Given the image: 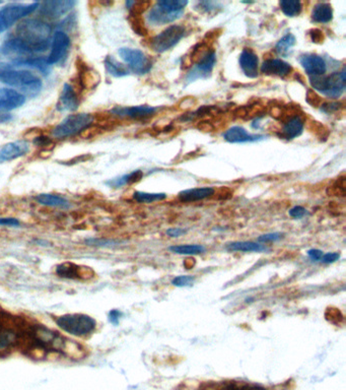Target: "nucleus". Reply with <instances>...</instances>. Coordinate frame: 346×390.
Returning <instances> with one entry per match:
<instances>
[{
    "mask_svg": "<svg viewBox=\"0 0 346 390\" xmlns=\"http://www.w3.org/2000/svg\"><path fill=\"white\" fill-rule=\"evenodd\" d=\"M216 62V55L212 50L205 57H203L198 63L189 72L186 79L188 82H192L199 78H206L211 74V71Z\"/></svg>",
    "mask_w": 346,
    "mask_h": 390,
    "instance_id": "obj_13",
    "label": "nucleus"
},
{
    "mask_svg": "<svg viewBox=\"0 0 346 390\" xmlns=\"http://www.w3.org/2000/svg\"><path fill=\"white\" fill-rule=\"evenodd\" d=\"M151 5L150 1H145V0H141V1H134L133 5L130 7V12L134 14L141 15L145 10H147Z\"/></svg>",
    "mask_w": 346,
    "mask_h": 390,
    "instance_id": "obj_43",
    "label": "nucleus"
},
{
    "mask_svg": "<svg viewBox=\"0 0 346 390\" xmlns=\"http://www.w3.org/2000/svg\"><path fill=\"white\" fill-rule=\"evenodd\" d=\"M187 233V230L185 229H182V228H171L167 231V235L172 237V238H177V237H180L184 234Z\"/></svg>",
    "mask_w": 346,
    "mask_h": 390,
    "instance_id": "obj_52",
    "label": "nucleus"
},
{
    "mask_svg": "<svg viewBox=\"0 0 346 390\" xmlns=\"http://www.w3.org/2000/svg\"><path fill=\"white\" fill-rule=\"evenodd\" d=\"M308 129L320 140H326L329 136V129L316 120H310L308 122Z\"/></svg>",
    "mask_w": 346,
    "mask_h": 390,
    "instance_id": "obj_38",
    "label": "nucleus"
},
{
    "mask_svg": "<svg viewBox=\"0 0 346 390\" xmlns=\"http://www.w3.org/2000/svg\"><path fill=\"white\" fill-rule=\"evenodd\" d=\"M29 144L25 140H16L0 147V163L9 162L27 154Z\"/></svg>",
    "mask_w": 346,
    "mask_h": 390,
    "instance_id": "obj_14",
    "label": "nucleus"
},
{
    "mask_svg": "<svg viewBox=\"0 0 346 390\" xmlns=\"http://www.w3.org/2000/svg\"><path fill=\"white\" fill-rule=\"evenodd\" d=\"M133 198L139 203H152L154 201H161L167 198L166 193H147L136 191L133 194Z\"/></svg>",
    "mask_w": 346,
    "mask_h": 390,
    "instance_id": "obj_37",
    "label": "nucleus"
},
{
    "mask_svg": "<svg viewBox=\"0 0 346 390\" xmlns=\"http://www.w3.org/2000/svg\"><path fill=\"white\" fill-rule=\"evenodd\" d=\"M156 109L154 107L142 105L134 107H115L112 109L111 113L119 117H128L132 119H142L152 116L155 113Z\"/></svg>",
    "mask_w": 346,
    "mask_h": 390,
    "instance_id": "obj_18",
    "label": "nucleus"
},
{
    "mask_svg": "<svg viewBox=\"0 0 346 390\" xmlns=\"http://www.w3.org/2000/svg\"><path fill=\"white\" fill-rule=\"evenodd\" d=\"M307 253H308V256L310 257V259L315 262L320 261L322 256L324 255V252L320 249H310V250H308Z\"/></svg>",
    "mask_w": 346,
    "mask_h": 390,
    "instance_id": "obj_49",
    "label": "nucleus"
},
{
    "mask_svg": "<svg viewBox=\"0 0 346 390\" xmlns=\"http://www.w3.org/2000/svg\"><path fill=\"white\" fill-rule=\"evenodd\" d=\"M34 143H36L39 146H46L51 143V139L46 136H39L34 140Z\"/></svg>",
    "mask_w": 346,
    "mask_h": 390,
    "instance_id": "obj_55",
    "label": "nucleus"
},
{
    "mask_svg": "<svg viewBox=\"0 0 346 390\" xmlns=\"http://www.w3.org/2000/svg\"><path fill=\"white\" fill-rule=\"evenodd\" d=\"M85 244L94 247H114L120 244L119 241L106 238H88L85 240Z\"/></svg>",
    "mask_w": 346,
    "mask_h": 390,
    "instance_id": "obj_40",
    "label": "nucleus"
},
{
    "mask_svg": "<svg viewBox=\"0 0 346 390\" xmlns=\"http://www.w3.org/2000/svg\"><path fill=\"white\" fill-rule=\"evenodd\" d=\"M339 259H340V253L333 252V253H326V254H324L320 261L325 263V264H330V263L336 262Z\"/></svg>",
    "mask_w": 346,
    "mask_h": 390,
    "instance_id": "obj_48",
    "label": "nucleus"
},
{
    "mask_svg": "<svg viewBox=\"0 0 346 390\" xmlns=\"http://www.w3.org/2000/svg\"><path fill=\"white\" fill-rule=\"evenodd\" d=\"M296 44V37L293 34H288L281 38L275 46V51L281 56H288L292 48Z\"/></svg>",
    "mask_w": 346,
    "mask_h": 390,
    "instance_id": "obj_35",
    "label": "nucleus"
},
{
    "mask_svg": "<svg viewBox=\"0 0 346 390\" xmlns=\"http://www.w3.org/2000/svg\"><path fill=\"white\" fill-rule=\"evenodd\" d=\"M226 249L231 252H265L268 251V248L260 243L241 241V242H232L226 245Z\"/></svg>",
    "mask_w": 346,
    "mask_h": 390,
    "instance_id": "obj_25",
    "label": "nucleus"
},
{
    "mask_svg": "<svg viewBox=\"0 0 346 390\" xmlns=\"http://www.w3.org/2000/svg\"><path fill=\"white\" fill-rule=\"evenodd\" d=\"M69 46H70V39L68 35L61 31L56 32L54 34L53 41H52L51 53L47 59L48 64L52 65L61 61V60L64 58Z\"/></svg>",
    "mask_w": 346,
    "mask_h": 390,
    "instance_id": "obj_10",
    "label": "nucleus"
},
{
    "mask_svg": "<svg viewBox=\"0 0 346 390\" xmlns=\"http://www.w3.org/2000/svg\"><path fill=\"white\" fill-rule=\"evenodd\" d=\"M105 66H106V69L109 72V74H111L112 76H115V77H122V76H126V75L129 74V71L126 69L121 63L116 61V60L111 56H108L106 58Z\"/></svg>",
    "mask_w": 346,
    "mask_h": 390,
    "instance_id": "obj_32",
    "label": "nucleus"
},
{
    "mask_svg": "<svg viewBox=\"0 0 346 390\" xmlns=\"http://www.w3.org/2000/svg\"><path fill=\"white\" fill-rule=\"evenodd\" d=\"M35 199L42 205L46 206H52V207H59L67 209L70 207L69 201L57 194H50V193H42L35 197Z\"/></svg>",
    "mask_w": 346,
    "mask_h": 390,
    "instance_id": "obj_26",
    "label": "nucleus"
},
{
    "mask_svg": "<svg viewBox=\"0 0 346 390\" xmlns=\"http://www.w3.org/2000/svg\"><path fill=\"white\" fill-rule=\"evenodd\" d=\"M227 141L238 143V142H254L264 138V135L260 134H250L241 126H234L227 130L224 134Z\"/></svg>",
    "mask_w": 346,
    "mask_h": 390,
    "instance_id": "obj_21",
    "label": "nucleus"
},
{
    "mask_svg": "<svg viewBox=\"0 0 346 390\" xmlns=\"http://www.w3.org/2000/svg\"><path fill=\"white\" fill-rule=\"evenodd\" d=\"M74 4L72 0H48L42 3L40 13L45 17L56 19L65 15Z\"/></svg>",
    "mask_w": 346,
    "mask_h": 390,
    "instance_id": "obj_11",
    "label": "nucleus"
},
{
    "mask_svg": "<svg viewBox=\"0 0 346 390\" xmlns=\"http://www.w3.org/2000/svg\"><path fill=\"white\" fill-rule=\"evenodd\" d=\"M122 315H123L122 312H120L119 310L114 309V310L110 311V313H109V320H110V322L113 323L114 325H117V324L119 323V320H120V318H121Z\"/></svg>",
    "mask_w": 346,
    "mask_h": 390,
    "instance_id": "obj_53",
    "label": "nucleus"
},
{
    "mask_svg": "<svg viewBox=\"0 0 346 390\" xmlns=\"http://www.w3.org/2000/svg\"><path fill=\"white\" fill-rule=\"evenodd\" d=\"M266 113V106L260 102H256L248 106H241L234 111V117L238 119H253L264 116Z\"/></svg>",
    "mask_w": 346,
    "mask_h": 390,
    "instance_id": "obj_22",
    "label": "nucleus"
},
{
    "mask_svg": "<svg viewBox=\"0 0 346 390\" xmlns=\"http://www.w3.org/2000/svg\"><path fill=\"white\" fill-rule=\"evenodd\" d=\"M169 250L173 253L181 255H196L205 252L206 248L203 245L199 244H189V245H177L169 247Z\"/></svg>",
    "mask_w": 346,
    "mask_h": 390,
    "instance_id": "obj_33",
    "label": "nucleus"
},
{
    "mask_svg": "<svg viewBox=\"0 0 346 390\" xmlns=\"http://www.w3.org/2000/svg\"><path fill=\"white\" fill-rule=\"evenodd\" d=\"M129 22H130V25L134 31V33H136L139 36H146L147 35L148 31L144 24V20L141 15L134 14V13L130 12Z\"/></svg>",
    "mask_w": 346,
    "mask_h": 390,
    "instance_id": "obj_39",
    "label": "nucleus"
},
{
    "mask_svg": "<svg viewBox=\"0 0 346 390\" xmlns=\"http://www.w3.org/2000/svg\"><path fill=\"white\" fill-rule=\"evenodd\" d=\"M301 64L311 76L323 75L327 70L325 60L316 54H307L301 57Z\"/></svg>",
    "mask_w": 346,
    "mask_h": 390,
    "instance_id": "obj_15",
    "label": "nucleus"
},
{
    "mask_svg": "<svg viewBox=\"0 0 346 390\" xmlns=\"http://www.w3.org/2000/svg\"><path fill=\"white\" fill-rule=\"evenodd\" d=\"M216 390H267V389L259 384L231 381V382L220 384Z\"/></svg>",
    "mask_w": 346,
    "mask_h": 390,
    "instance_id": "obj_31",
    "label": "nucleus"
},
{
    "mask_svg": "<svg viewBox=\"0 0 346 390\" xmlns=\"http://www.w3.org/2000/svg\"><path fill=\"white\" fill-rule=\"evenodd\" d=\"M78 104L74 88L69 83H64L57 103V110L60 112H73L77 109Z\"/></svg>",
    "mask_w": 346,
    "mask_h": 390,
    "instance_id": "obj_16",
    "label": "nucleus"
},
{
    "mask_svg": "<svg viewBox=\"0 0 346 390\" xmlns=\"http://www.w3.org/2000/svg\"><path fill=\"white\" fill-rule=\"evenodd\" d=\"M183 25L173 24L150 40V48L156 53H164L175 47L185 36Z\"/></svg>",
    "mask_w": 346,
    "mask_h": 390,
    "instance_id": "obj_7",
    "label": "nucleus"
},
{
    "mask_svg": "<svg viewBox=\"0 0 346 390\" xmlns=\"http://www.w3.org/2000/svg\"><path fill=\"white\" fill-rule=\"evenodd\" d=\"M345 69L343 68L340 72H333L328 76H311L310 83L317 89L318 92L322 93L328 98L337 99L345 91Z\"/></svg>",
    "mask_w": 346,
    "mask_h": 390,
    "instance_id": "obj_5",
    "label": "nucleus"
},
{
    "mask_svg": "<svg viewBox=\"0 0 346 390\" xmlns=\"http://www.w3.org/2000/svg\"><path fill=\"white\" fill-rule=\"evenodd\" d=\"M0 80L28 93L39 92L43 85L42 80L30 71L15 70L4 64H0Z\"/></svg>",
    "mask_w": 346,
    "mask_h": 390,
    "instance_id": "obj_2",
    "label": "nucleus"
},
{
    "mask_svg": "<svg viewBox=\"0 0 346 390\" xmlns=\"http://www.w3.org/2000/svg\"><path fill=\"white\" fill-rule=\"evenodd\" d=\"M39 7V3H10L0 9V33L4 31L13 24L15 21L23 18L30 14Z\"/></svg>",
    "mask_w": 346,
    "mask_h": 390,
    "instance_id": "obj_8",
    "label": "nucleus"
},
{
    "mask_svg": "<svg viewBox=\"0 0 346 390\" xmlns=\"http://www.w3.org/2000/svg\"><path fill=\"white\" fill-rule=\"evenodd\" d=\"M332 18H333V9L331 4L326 2H321L314 7L312 12V19L314 21L326 23L332 20Z\"/></svg>",
    "mask_w": 346,
    "mask_h": 390,
    "instance_id": "obj_27",
    "label": "nucleus"
},
{
    "mask_svg": "<svg viewBox=\"0 0 346 390\" xmlns=\"http://www.w3.org/2000/svg\"><path fill=\"white\" fill-rule=\"evenodd\" d=\"M283 234L275 232V233H268L264 234L258 237V242L259 243H268V242H276L279 241V240L282 238Z\"/></svg>",
    "mask_w": 346,
    "mask_h": 390,
    "instance_id": "obj_44",
    "label": "nucleus"
},
{
    "mask_svg": "<svg viewBox=\"0 0 346 390\" xmlns=\"http://www.w3.org/2000/svg\"><path fill=\"white\" fill-rule=\"evenodd\" d=\"M240 65L246 76L255 78L258 76V57L251 49L246 48L240 55Z\"/></svg>",
    "mask_w": 346,
    "mask_h": 390,
    "instance_id": "obj_20",
    "label": "nucleus"
},
{
    "mask_svg": "<svg viewBox=\"0 0 346 390\" xmlns=\"http://www.w3.org/2000/svg\"><path fill=\"white\" fill-rule=\"evenodd\" d=\"M194 282H195V278L192 276H179L173 279L172 285L182 288V287L191 286L194 284Z\"/></svg>",
    "mask_w": 346,
    "mask_h": 390,
    "instance_id": "obj_41",
    "label": "nucleus"
},
{
    "mask_svg": "<svg viewBox=\"0 0 346 390\" xmlns=\"http://www.w3.org/2000/svg\"><path fill=\"white\" fill-rule=\"evenodd\" d=\"M343 108V104L341 102H330V103H324L321 106V110L326 114H331L339 111Z\"/></svg>",
    "mask_w": 346,
    "mask_h": 390,
    "instance_id": "obj_45",
    "label": "nucleus"
},
{
    "mask_svg": "<svg viewBox=\"0 0 346 390\" xmlns=\"http://www.w3.org/2000/svg\"><path fill=\"white\" fill-rule=\"evenodd\" d=\"M56 324L63 332L74 337H85L94 332L97 322L85 314H66L56 319Z\"/></svg>",
    "mask_w": 346,
    "mask_h": 390,
    "instance_id": "obj_4",
    "label": "nucleus"
},
{
    "mask_svg": "<svg viewBox=\"0 0 346 390\" xmlns=\"http://www.w3.org/2000/svg\"><path fill=\"white\" fill-rule=\"evenodd\" d=\"M282 12L288 16L299 15L302 11V3L299 0H282L279 2Z\"/></svg>",
    "mask_w": 346,
    "mask_h": 390,
    "instance_id": "obj_34",
    "label": "nucleus"
},
{
    "mask_svg": "<svg viewBox=\"0 0 346 390\" xmlns=\"http://www.w3.org/2000/svg\"><path fill=\"white\" fill-rule=\"evenodd\" d=\"M56 274L60 278L70 280H86L90 279L93 276L91 268L79 266L72 262H64L59 264L56 268Z\"/></svg>",
    "mask_w": 346,
    "mask_h": 390,
    "instance_id": "obj_12",
    "label": "nucleus"
},
{
    "mask_svg": "<svg viewBox=\"0 0 346 390\" xmlns=\"http://www.w3.org/2000/svg\"><path fill=\"white\" fill-rule=\"evenodd\" d=\"M217 6H220L218 3H215V2H211V1H202V2H199L198 5L196 6V8H201V10L203 11H210V10H213L215 9Z\"/></svg>",
    "mask_w": 346,
    "mask_h": 390,
    "instance_id": "obj_50",
    "label": "nucleus"
},
{
    "mask_svg": "<svg viewBox=\"0 0 346 390\" xmlns=\"http://www.w3.org/2000/svg\"><path fill=\"white\" fill-rule=\"evenodd\" d=\"M19 221L14 218H0V226L19 227Z\"/></svg>",
    "mask_w": 346,
    "mask_h": 390,
    "instance_id": "obj_51",
    "label": "nucleus"
},
{
    "mask_svg": "<svg viewBox=\"0 0 346 390\" xmlns=\"http://www.w3.org/2000/svg\"><path fill=\"white\" fill-rule=\"evenodd\" d=\"M215 190L212 187H202L183 190L179 193V199L183 202H193L208 198L214 194Z\"/></svg>",
    "mask_w": 346,
    "mask_h": 390,
    "instance_id": "obj_23",
    "label": "nucleus"
},
{
    "mask_svg": "<svg viewBox=\"0 0 346 390\" xmlns=\"http://www.w3.org/2000/svg\"><path fill=\"white\" fill-rule=\"evenodd\" d=\"M25 102V96L12 88H0V109L10 111L21 107Z\"/></svg>",
    "mask_w": 346,
    "mask_h": 390,
    "instance_id": "obj_17",
    "label": "nucleus"
},
{
    "mask_svg": "<svg viewBox=\"0 0 346 390\" xmlns=\"http://www.w3.org/2000/svg\"><path fill=\"white\" fill-rule=\"evenodd\" d=\"M35 243L38 244V245H40V246H46V247H48V246L51 245L50 242L45 241V240H41V239H36V240H35Z\"/></svg>",
    "mask_w": 346,
    "mask_h": 390,
    "instance_id": "obj_56",
    "label": "nucleus"
},
{
    "mask_svg": "<svg viewBox=\"0 0 346 390\" xmlns=\"http://www.w3.org/2000/svg\"><path fill=\"white\" fill-rule=\"evenodd\" d=\"M198 129L201 130V131H205V132H209V131H212L214 129V126L211 122L209 121H201L198 123L197 125Z\"/></svg>",
    "mask_w": 346,
    "mask_h": 390,
    "instance_id": "obj_54",
    "label": "nucleus"
},
{
    "mask_svg": "<svg viewBox=\"0 0 346 390\" xmlns=\"http://www.w3.org/2000/svg\"><path fill=\"white\" fill-rule=\"evenodd\" d=\"M51 26L37 18L25 19L18 23L15 37L8 40L3 49L16 53H40L49 48Z\"/></svg>",
    "mask_w": 346,
    "mask_h": 390,
    "instance_id": "obj_1",
    "label": "nucleus"
},
{
    "mask_svg": "<svg viewBox=\"0 0 346 390\" xmlns=\"http://www.w3.org/2000/svg\"><path fill=\"white\" fill-rule=\"evenodd\" d=\"M118 53L123 61L128 64L131 71L136 74H145L152 67L150 59L138 49L121 48Z\"/></svg>",
    "mask_w": 346,
    "mask_h": 390,
    "instance_id": "obj_9",
    "label": "nucleus"
},
{
    "mask_svg": "<svg viewBox=\"0 0 346 390\" xmlns=\"http://www.w3.org/2000/svg\"><path fill=\"white\" fill-rule=\"evenodd\" d=\"M93 122V116L88 113H78L67 116L53 130L52 135L55 138H65L73 136L86 128Z\"/></svg>",
    "mask_w": 346,
    "mask_h": 390,
    "instance_id": "obj_6",
    "label": "nucleus"
},
{
    "mask_svg": "<svg viewBox=\"0 0 346 390\" xmlns=\"http://www.w3.org/2000/svg\"><path fill=\"white\" fill-rule=\"evenodd\" d=\"M142 177H143L142 171L136 170V171H134V172H132V173H130V174L124 175V176H122V177H119V178L110 180V181L107 182V184H108L110 187L119 188V187H122V186H125V185L134 184V183L140 181V180L142 179Z\"/></svg>",
    "mask_w": 346,
    "mask_h": 390,
    "instance_id": "obj_29",
    "label": "nucleus"
},
{
    "mask_svg": "<svg viewBox=\"0 0 346 390\" xmlns=\"http://www.w3.org/2000/svg\"><path fill=\"white\" fill-rule=\"evenodd\" d=\"M261 71L267 75L285 77L293 71V67L281 59H267L261 65Z\"/></svg>",
    "mask_w": 346,
    "mask_h": 390,
    "instance_id": "obj_19",
    "label": "nucleus"
},
{
    "mask_svg": "<svg viewBox=\"0 0 346 390\" xmlns=\"http://www.w3.org/2000/svg\"><path fill=\"white\" fill-rule=\"evenodd\" d=\"M304 127H305L304 120L302 119L301 116H297V117L291 119L290 121H288L285 124V126H283V128L281 129V132L279 135H280V137L289 139V140L294 139L303 133Z\"/></svg>",
    "mask_w": 346,
    "mask_h": 390,
    "instance_id": "obj_24",
    "label": "nucleus"
},
{
    "mask_svg": "<svg viewBox=\"0 0 346 390\" xmlns=\"http://www.w3.org/2000/svg\"><path fill=\"white\" fill-rule=\"evenodd\" d=\"M13 63L18 66H28V67L36 68L45 74H47L49 71V64L47 62V59L42 58V57H39V58L31 57V58H26V59H19V60H15Z\"/></svg>",
    "mask_w": 346,
    "mask_h": 390,
    "instance_id": "obj_30",
    "label": "nucleus"
},
{
    "mask_svg": "<svg viewBox=\"0 0 346 390\" xmlns=\"http://www.w3.org/2000/svg\"><path fill=\"white\" fill-rule=\"evenodd\" d=\"M289 214L292 218L299 220V219H303L305 216H307L308 212H307V209L303 206H295L291 209Z\"/></svg>",
    "mask_w": 346,
    "mask_h": 390,
    "instance_id": "obj_47",
    "label": "nucleus"
},
{
    "mask_svg": "<svg viewBox=\"0 0 346 390\" xmlns=\"http://www.w3.org/2000/svg\"><path fill=\"white\" fill-rule=\"evenodd\" d=\"M187 4V0H160L150 9L147 20L155 25L173 22L183 15Z\"/></svg>",
    "mask_w": 346,
    "mask_h": 390,
    "instance_id": "obj_3",
    "label": "nucleus"
},
{
    "mask_svg": "<svg viewBox=\"0 0 346 390\" xmlns=\"http://www.w3.org/2000/svg\"><path fill=\"white\" fill-rule=\"evenodd\" d=\"M306 100H307L308 104H310L312 107H315V108L320 107L323 104L322 98L316 92L313 91V89H308Z\"/></svg>",
    "mask_w": 346,
    "mask_h": 390,
    "instance_id": "obj_42",
    "label": "nucleus"
},
{
    "mask_svg": "<svg viewBox=\"0 0 346 390\" xmlns=\"http://www.w3.org/2000/svg\"><path fill=\"white\" fill-rule=\"evenodd\" d=\"M309 35L313 43L322 44L325 41V35L320 28H312L309 32Z\"/></svg>",
    "mask_w": 346,
    "mask_h": 390,
    "instance_id": "obj_46",
    "label": "nucleus"
},
{
    "mask_svg": "<svg viewBox=\"0 0 346 390\" xmlns=\"http://www.w3.org/2000/svg\"><path fill=\"white\" fill-rule=\"evenodd\" d=\"M58 350L63 352L66 356H68L72 359H81L84 357L83 347L81 345H79L73 341L67 340V339H62V342H61Z\"/></svg>",
    "mask_w": 346,
    "mask_h": 390,
    "instance_id": "obj_28",
    "label": "nucleus"
},
{
    "mask_svg": "<svg viewBox=\"0 0 346 390\" xmlns=\"http://www.w3.org/2000/svg\"><path fill=\"white\" fill-rule=\"evenodd\" d=\"M345 176H339L335 181L327 188V194L329 196H339L344 197L346 193V181Z\"/></svg>",
    "mask_w": 346,
    "mask_h": 390,
    "instance_id": "obj_36",
    "label": "nucleus"
}]
</instances>
